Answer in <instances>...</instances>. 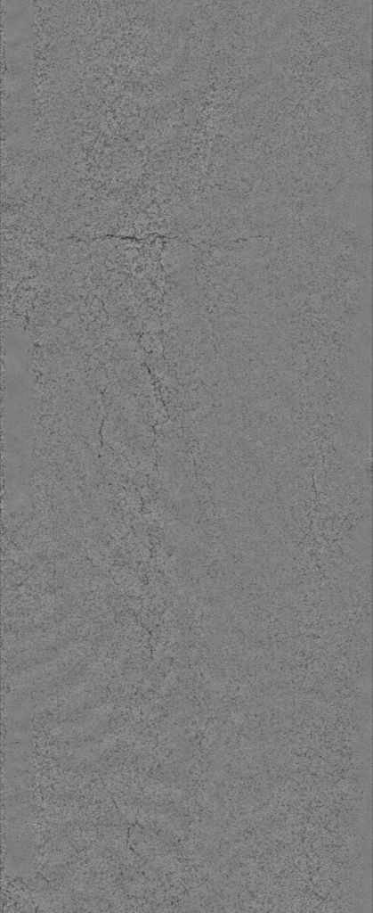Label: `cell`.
I'll use <instances>...</instances> for the list:
<instances>
[{
  "instance_id": "1",
  "label": "cell",
  "mask_w": 373,
  "mask_h": 913,
  "mask_svg": "<svg viewBox=\"0 0 373 913\" xmlns=\"http://www.w3.org/2000/svg\"><path fill=\"white\" fill-rule=\"evenodd\" d=\"M6 842L5 866L12 876H27L32 870V841L23 832L14 831Z\"/></svg>"
}]
</instances>
